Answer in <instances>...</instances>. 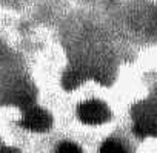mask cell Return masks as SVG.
<instances>
[{
  "mask_svg": "<svg viewBox=\"0 0 157 153\" xmlns=\"http://www.w3.org/2000/svg\"><path fill=\"white\" fill-rule=\"evenodd\" d=\"M78 118L85 124L97 126V124L106 123L111 118V112L102 101L90 100L78 106Z\"/></svg>",
  "mask_w": 157,
  "mask_h": 153,
  "instance_id": "6da1fadb",
  "label": "cell"
},
{
  "mask_svg": "<svg viewBox=\"0 0 157 153\" xmlns=\"http://www.w3.org/2000/svg\"><path fill=\"white\" fill-rule=\"evenodd\" d=\"M51 124H52L51 115L40 107L26 109V112L20 121V126L29 132H46V130H49Z\"/></svg>",
  "mask_w": 157,
  "mask_h": 153,
  "instance_id": "7a4b0ae2",
  "label": "cell"
},
{
  "mask_svg": "<svg viewBox=\"0 0 157 153\" xmlns=\"http://www.w3.org/2000/svg\"><path fill=\"white\" fill-rule=\"evenodd\" d=\"M136 133L142 138L145 136H152L155 133V112L154 110H143L142 113L137 115L136 119Z\"/></svg>",
  "mask_w": 157,
  "mask_h": 153,
  "instance_id": "3957f363",
  "label": "cell"
},
{
  "mask_svg": "<svg viewBox=\"0 0 157 153\" xmlns=\"http://www.w3.org/2000/svg\"><path fill=\"white\" fill-rule=\"evenodd\" d=\"M83 81V73L78 69H69L63 76V84L66 89H74Z\"/></svg>",
  "mask_w": 157,
  "mask_h": 153,
  "instance_id": "277c9868",
  "label": "cell"
},
{
  "mask_svg": "<svg viewBox=\"0 0 157 153\" xmlns=\"http://www.w3.org/2000/svg\"><path fill=\"white\" fill-rule=\"evenodd\" d=\"M100 150L103 151V153H125L126 151V148L120 144V142H117V141H114V139H108V141H105V144L100 147Z\"/></svg>",
  "mask_w": 157,
  "mask_h": 153,
  "instance_id": "5b68a950",
  "label": "cell"
},
{
  "mask_svg": "<svg viewBox=\"0 0 157 153\" xmlns=\"http://www.w3.org/2000/svg\"><path fill=\"white\" fill-rule=\"evenodd\" d=\"M56 150H57V151H82L80 147L75 145V144H72V142H62L60 145H57Z\"/></svg>",
  "mask_w": 157,
  "mask_h": 153,
  "instance_id": "8992f818",
  "label": "cell"
}]
</instances>
